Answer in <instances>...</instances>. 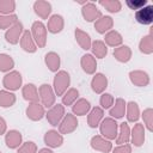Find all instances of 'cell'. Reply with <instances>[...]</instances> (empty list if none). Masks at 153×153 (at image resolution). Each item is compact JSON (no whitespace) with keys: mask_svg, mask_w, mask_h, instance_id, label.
<instances>
[{"mask_svg":"<svg viewBox=\"0 0 153 153\" xmlns=\"http://www.w3.org/2000/svg\"><path fill=\"white\" fill-rule=\"evenodd\" d=\"M71 85V76L69 73L66 71H59L56 72L54 80H53V88L56 96H61L68 90Z\"/></svg>","mask_w":153,"mask_h":153,"instance_id":"1","label":"cell"},{"mask_svg":"<svg viewBox=\"0 0 153 153\" xmlns=\"http://www.w3.org/2000/svg\"><path fill=\"white\" fill-rule=\"evenodd\" d=\"M99 130L102 136L106 140H115L118 134V123L115 118L105 117L99 123Z\"/></svg>","mask_w":153,"mask_h":153,"instance_id":"2","label":"cell"},{"mask_svg":"<svg viewBox=\"0 0 153 153\" xmlns=\"http://www.w3.org/2000/svg\"><path fill=\"white\" fill-rule=\"evenodd\" d=\"M30 32H31V36H32L36 45L38 48H44L47 44V26L42 22L36 20L32 23Z\"/></svg>","mask_w":153,"mask_h":153,"instance_id":"3","label":"cell"},{"mask_svg":"<svg viewBox=\"0 0 153 153\" xmlns=\"http://www.w3.org/2000/svg\"><path fill=\"white\" fill-rule=\"evenodd\" d=\"M38 94H39V99H41V104L44 108H51L55 104V99H56V94L54 92L53 86H50L49 84H42L38 88Z\"/></svg>","mask_w":153,"mask_h":153,"instance_id":"4","label":"cell"},{"mask_svg":"<svg viewBox=\"0 0 153 153\" xmlns=\"http://www.w3.org/2000/svg\"><path fill=\"white\" fill-rule=\"evenodd\" d=\"M23 78L22 74L18 71H11L8 72L4 79H2V85L7 91H17L22 86Z\"/></svg>","mask_w":153,"mask_h":153,"instance_id":"5","label":"cell"},{"mask_svg":"<svg viewBox=\"0 0 153 153\" xmlns=\"http://www.w3.org/2000/svg\"><path fill=\"white\" fill-rule=\"evenodd\" d=\"M78 124H79V122H78L75 115H73V114H66L63 116V118L61 120L60 124H59V133L61 135L71 134V133H73L78 128Z\"/></svg>","mask_w":153,"mask_h":153,"instance_id":"6","label":"cell"},{"mask_svg":"<svg viewBox=\"0 0 153 153\" xmlns=\"http://www.w3.org/2000/svg\"><path fill=\"white\" fill-rule=\"evenodd\" d=\"M65 115H66L65 106L62 104H54L45 114V117H47L49 124H51L53 127H56L57 124H60V122Z\"/></svg>","mask_w":153,"mask_h":153,"instance_id":"7","label":"cell"},{"mask_svg":"<svg viewBox=\"0 0 153 153\" xmlns=\"http://www.w3.org/2000/svg\"><path fill=\"white\" fill-rule=\"evenodd\" d=\"M81 14L84 17V19L88 23L91 22H96L102 17V12L96 6V4L93 2H86L82 8H81Z\"/></svg>","mask_w":153,"mask_h":153,"instance_id":"8","label":"cell"},{"mask_svg":"<svg viewBox=\"0 0 153 153\" xmlns=\"http://www.w3.org/2000/svg\"><path fill=\"white\" fill-rule=\"evenodd\" d=\"M24 30H23V24L20 22H17L16 24H13L10 29L6 30L5 32V38L10 44H17L20 41V37L23 35Z\"/></svg>","mask_w":153,"mask_h":153,"instance_id":"9","label":"cell"},{"mask_svg":"<svg viewBox=\"0 0 153 153\" xmlns=\"http://www.w3.org/2000/svg\"><path fill=\"white\" fill-rule=\"evenodd\" d=\"M45 108L39 103V102H35V103H30L26 108V116L29 120L31 121H39L45 116Z\"/></svg>","mask_w":153,"mask_h":153,"instance_id":"10","label":"cell"},{"mask_svg":"<svg viewBox=\"0 0 153 153\" xmlns=\"http://www.w3.org/2000/svg\"><path fill=\"white\" fill-rule=\"evenodd\" d=\"M91 147L94 151L102 152V153H109L112 149V143L110 140H106L102 135H94L90 141Z\"/></svg>","mask_w":153,"mask_h":153,"instance_id":"11","label":"cell"},{"mask_svg":"<svg viewBox=\"0 0 153 153\" xmlns=\"http://www.w3.org/2000/svg\"><path fill=\"white\" fill-rule=\"evenodd\" d=\"M135 19L142 25H149L153 23V6L146 5L145 7L135 12Z\"/></svg>","mask_w":153,"mask_h":153,"instance_id":"12","label":"cell"},{"mask_svg":"<svg viewBox=\"0 0 153 153\" xmlns=\"http://www.w3.org/2000/svg\"><path fill=\"white\" fill-rule=\"evenodd\" d=\"M130 141L135 147H141L145 143V127L142 123H135L130 130Z\"/></svg>","mask_w":153,"mask_h":153,"instance_id":"13","label":"cell"},{"mask_svg":"<svg viewBox=\"0 0 153 153\" xmlns=\"http://www.w3.org/2000/svg\"><path fill=\"white\" fill-rule=\"evenodd\" d=\"M129 79L131 81V84H134L137 87H145L149 84V75L147 72L145 71H131L129 72Z\"/></svg>","mask_w":153,"mask_h":153,"instance_id":"14","label":"cell"},{"mask_svg":"<svg viewBox=\"0 0 153 153\" xmlns=\"http://www.w3.org/2000/svg\"><path fill=\"white\" fill-rule=\"evenodd\" d=\"M44 143L48 147H50V148H57V147L62 146V143H63V136L57 130L50 129V130H48L44 134Z\"/></svg>","mask_w":153,"mask_h":153,"instance_id":"15","label":"cell"},{"mask_svg":"<svg viewBox=\"0 0 153 153\" xmlns=\"http://www.w3.org/2000/svg\"><path fill=\"white\" fill-rule=\"evenodd\" d=\"M108 87V78L103 73H96L91 80V88L94 93H104Z\"/></svg>","mask_w":153,"mask_h":153,"instance_id":"16","label":"cell"},{"mask_svg":"<svg viewBox=\"0 0 153 153\" xmlns=\"http://www.w3.org/2000/svg\"><path fill=\"white\" fill-rule=\"evenodd\" d=\"M104 118V110L100 106H94L88 111L87 115V124L90 128H96L99 126L102 120Z\"/></svg>","mask_w":153,"mask_h":153,"instance_id":"17","label":"cell"},{"mask_svg":"<svg viewBox=\"0 0 153 153\" xmlns=\"http://www.w3.org/2000/svg\"><path fill=\"white\" fill-rule=\"evenodd\" d=\"M22 141H23V136L20 134V131L16 130V129H12V130H8L6 134H5V143L8 148L11 149H14V148H18L20 145H22Z\"/></svg>","mask_w":153,"mask_h":153,"instance_id":"18","label":"cell"},{"mask_svg":"<svg viewBox=\"0 0 153 153\" xmlns=\"http://www.w3.org/2000/svg\"><path fill=\"white\" fill-rule=\"evenodd\" d=\"M80 66L86 74H94L97 69V61L92 54H85L80 59Z\"/></svg>","mask_w":153,"mask_h":153,"instance_id":"19","label":"cell"},{"mask_svg":"<svg viewBox=\"0 0 153 153\" xmlns=\"http://www.w3.org/2000/svg\"><path fill=\"white\" fill-rule=\"evenodd\" d=\"M33 11L39 18L48 19L51 13V4L44 0H37L33 2Z\"/></svg>","mask_w":153,"mask_h":153,"instance_id":"20","label":"cell"},{"mask_svg":"<svg viewBox=\"0 0 153 153\" xmlns=\"http://www.w3.org/2000/svg\"><path fill=\"white\" fill-rule=\"evenodd\" d=\"M114 26V19L110 16H102L98 20L94 22V29L98 33L105 35Z\"/></svg>","mask_w":153,"mask_h":153,"instance_id":"21","label":"cell"},{"mask_svg":"<svg viewBox=\"0 0 153 153\" xmlns=\"http://www.w3.org/2000/svg\"><path fill=\"white\" fill-rule=\"evenodd\" d=\"M22 94L25 100L29 103H35L39 100V94H38V88L35 84H26L22 88Z\"/></svg>","mask_w":153,"mask_h":153,"instance_id":"22","label":"cell"},{"mask_svg":"<svg viewBox=\"0 0 153 153\" xmlns=\"http://www.w3.org/2000/svg\"><path fill=\"white\" fill-rule=\"evenodd\" d=\"M63 26H65L63 17L60 14H53L48 20L47 30L51 33H59L63 30Z\"/></svg>","mask_w":153,"mask_h":153,"instance_id":"23","label":"cell"},{"mask_svg":"<svg viewBox=\"0 0 153 153\" xmlns=\"http://www.w3.org/2000/svg\"><path fill=\"white\" fill-rule=\"evenodd\" d=\"M20 47L26 53H35L37 50V45L31 36V32L29 30H25L20 37Z\"/></svg>","mask_w":153,"mask_h":153,"instance_id":"24","label":"cell"},{"mask_svg":"<svg viewBox=\"0 0 153 153\" xmlns=\"http://www.w3.org/2000/svg\"><path fill=\"white\" fill-rule=\"evenodd\" d=\"M126 100L123 98H117L114 102V105L109 110V115L111 118H122L126 115Z\"/></svg>","mask_w":153,"mask_h":153,"instance_id":"25","label":"cell"},{"mask_svg":"<svg viewBox=\"0 0 153 153\" xmlns=\"http://www.w3.org/2000/svg\"><path fill=\"white\" fill-rule=\"evenodd\" d=\"M90 110H91V104L85 98L76 99L74 102V104L72 105V111H73V115H75V116H84V115L88 114Z\"/></svg>","mask_w":153,"mask_h":153,"instance_id":"26","label":"cell"},{"mask_svg":"<svg viewBox=\"0 0 153 153\" xmlns=\"http://www.w3.org/2000/svg\"><path fill=\"white\" fill-rule=\"evenodd\" d=\"M112 55L118 62L126 63L131 59V49L128 45H120L114 49Z\"/></svg>","mask_w":153,"mask_h":153,"instance_id":"27","label":"cell"},{"mask_svg":"<svg viewBox=\"0 0 153 153\" xmlns=\"http://www.w3.org/2000/svg\"><path fill=\"white\" fill-rule=\"evenodd\" d=\"M44 62L47 65V67L49 68V71L51 72H59L60 65H61V59L59 56V54H56L55 51H49L45 54L44 56Z\"/></svg>","mask_w":153,"mask_h":153,"instance_id":"28","label":"cell"},{"mask_svg":"<svg viewBox=\"0 0 153 153\" xmlns=\"http://www.w3.org/2000/svg\"><path fill=\"white\" fill-rule=\"evenodd\" d=\"M74 36H75V41L78 42V44L80 45L81 49H84V50L91 49L92 41H91V37H90V35L87 32L82 31L81 29H75Z\"/></svg>","mask_w":153,"mask_h":153,"instance_id":"29","label":"cell"},{"mask_svg":"<svg viewBox=\"0 0 153 153\" xmlns=\"http://www.w3.org/2000/svg\"><path fill=\"white\" fill-rule=\"evenodd\" d=\"M122 42H123V38H122V35L116 31V30H110L105 33V37H104V43L109 47H114V48H117L120 45H122Z\"/></svg>","mask_w":153,"mask_h":153,"instance_id":"30","label":"cell"},{"mask_svg":"<svg viewBox=\"0 0 153 153\" xmlns=\"http://www.w3.org/2000/svg\"><path fill=\"white\" fill-rule=\"evenodd\" d=\"M126 116H127L128 122H131V123L137 122L140 117V109L136 102L131 100L126 104Z\"/></svg>","mask_w":153,"mask_h":153,"instance_id":"31","label":"cell"},{"mask_svg":"<svg viewBox=\"0 0 153 153\" xmlns=\"http://www.w3.org/2000/svg\"><path fill=\"white\" fill-rule=\"evenodd\" d=\"M91 50H92V55L96 56L97 59H103L108 54V47L100 39H96L91 43Z\"/></svg>","mask_w":153,"mask_h":153,"instance_id":"32","label":"cell"},{"mask_svg":"<svg viewBox=\"0 0 153 153\" xmlns=\"http://www.w3.org/2000/svg\"><path fill=\"white\" fill-rule=\"evenodd\" d=\"M115 140L117 145H124L130 141V128L127 122H123L120 124V131Z\"/></svg>","mask_w":153,"mask_h":153,"instance_id":"33","label":"cell"},{"mask_svg":"<svg viewBox=\"0 0 153 153\" xmlns=\"http://www.w3.org/2000/svg\"><path fill=\"white\" fill-rule=\"evenodd\" d=\"M16 100H17V98L13 92L7 91V90L0 91V106L1 108H10V106L14 105Z\"/></svg>","mask_w":153,"mask_h":153,"instance_id":"34","label":"cell"},{"mask_svg":"<svg viewBox=\"0 0 153 153\" xmlns=\"http://www.w3.org/2000/svg\"><path fill=\"white\" fill-rule=\"evenodd\" d=\"M139 49L142 54L149 55L153 53V37L152 33H148L146 36H143L139 43Z\"/></svg>","mask_w":153,"mask_h":153,"instance_id":"35","label":"cell"},{"mask_svg":"<svg viewBox=\"0 0 153 153\" xmlns=\"http://www.w3.org/2000/svg\"><path fill=\"white\" fill-rule=\"evenodd\" d=\"M78 97H79V91L76 90V88H74V87H71V88H68L63 94H62V105L65 106V105H73L74 104V102L78 99Z\"/></svg>","mask_w":153,"mask_h":153,"instance_id":"36","label":"cell"},{"mask_svg":"<svg viewBox=\"0 0 153 153\" xmlns=\"http://www.w3.org/2000/svg\"><path fill=\"white\" fill-rule=\"evenodd\" d=\"M14 67V61L8 54H0V72H11Z\"/></svg>","mask_w":153,"mask_h":153,"instance_id":"37","label":"cell"},{"mask_svg":"<svg viewBox=\"0 0 153 153\" xmlns=\"http://www.w3.org/2000/svg\"><path fill=\"white\" fill-rule=\"evenodd\" d=\"M98 4L103 7H105V10H108L111 13H117L122 8V4L118 0H99Z\"/></svg>","mask_w":153,"mask_h":153,"instance_id":"38","label":"cell"},{"mask_svg":"<svg viewBox=\"0 0 153 153\" xmlns=\"http://www.w3.org/2000/svg\"><path fill=\"white\" fill-rule=\"evenodd\" d=\"M18 22V17L13 14H0V29L7 30Z\"/></svg>","mask_w":153,"mask_h":153,"instance_id":"39","label":"cell"},{"mask_svg":"<svg viewBox=\"0 0 153 153\" xmlns=\"http://www.w3.org/2000/svg\"><path fill=\"white\" fill-rule=\"evenodd\" d=\"M142 120H143V127L147 128L148 131L153 130V109L152 108H147L143 110L142 112Z\"/></svg>","mask_w":153,"mask_h":153,"instance_id":"40","label":"cell"},{"mask_svg":"<svg viewBox=\"0 0 153 153\" xmlns=\"http://www.w3.org/2000/svg\"><path fill=\"white\" fill-rule=\"evenodd\" d=\"M16 10V2L13 0L0 1V14H13Z\"/></svg>","mask_w":153,"mask_h":153,"instance_id":"41","label":"cell"},{"mask_svg":"<svg viewBox=\"0 0 153 153\" xmlns=\"http://www.w3.org/2000/svg\"><path fill=\"white\" fill-rule=\"evenodd\" d=\"M114 102H115V98L110 93H102L99 98V104L102 109H110L114 105Z\"/></svg>","mask_w":153,"mask_h":153,"instance_id":"42","label":"cell"},{"mask_svg":"<svg viewBox=\"0 0 153 153\" xmlns=\"http://www.w3.org/2000/svg\"><path fill=\"white\" fill-rule=\"evenodd\" d=\"M17 153H37V146L33 141H26L18 147Z\"/></svg>","mask_w":153,"mask_h":153,"instance_id":"43","label":"cell"},{"mask_svg":"<svg viewBox=\"0 0 153 153\" xmlns=\"http://www.w3.org/2000/svg\"><path fill=\"white\" fill-rule=\"evenodd\" d=\"M126 4L130 10H140L147 5V0H127Z\"/></svg>","mask_w":153,"mask_h":153,"instance_id":"44","label":"cell"},{"mask_svg":"<svg viewBox=\"0 0 153 153\" xmlns=\"http://www.w3.org/2000/svg\"><path fill=\"white\" fill-rule=\"evenodd\" d=\"M111 151H112V153H131V146L129 143L118 145L117 147H115Z\"/></svg>","mask_w":153,"mask_h":153,"instance_id":"45","label":"cell"},{"mask_svg":"<svg viewBox=\"0 0 153 153\" xmlns=\"http://www.w3.org/2000/svg\"><path fill=\"white\" fill-rule=\"evenodd\" d=\"M7 130V124H6V121L0 116V135L5 134Z\"/></svg>","mask_w":153,"mask_h":153,"instance_id":"46","label":"cell"},{"mask_svg":"<svg viewBox=\"0 0 153 153\" xmlns=\"http://www.w3.org/2000/svg\"><path fill=\"white\" fill-rule=\"evenodd\" d=\"M37 153H54L51 149H49V148H42V149H39Z\"/></svg>","mask_w":153,"mask_h":153,"instance_id":"47","label":"cell"},{"mask_svg":"<svg viewBox=\"0 0 153 153\" xmlns=\"http://www.w3.org/2000/svg\"><path fill=\"white\" fill-rule=\"evenodd\" d=\"M0 153H1V152H0Z\"/></svg>","mask_w":153,"mask_h":153,"instance_id":"48","label":"cell"}]
</instances>
